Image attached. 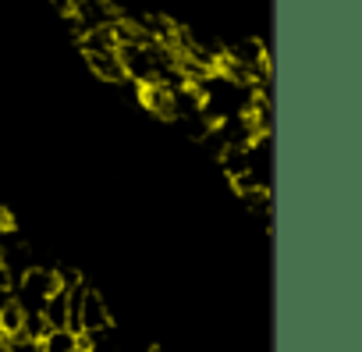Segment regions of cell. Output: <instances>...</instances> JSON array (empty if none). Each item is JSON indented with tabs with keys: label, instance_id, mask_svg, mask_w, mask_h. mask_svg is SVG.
I'll return each instance as SVG.
<instances>
[{
	"label": "cell",
	"instance_id": "obj_7",
	"mask_svg": "<svg viewBox=\"0 0 362 352\" xmlns=\"http://www.w3.org/2000/svg\"><path fill=\"white\" fill-rule=\"evenodd\" d=\"M242 200L259 217H270V189H242Z\"/></svg>",
	"mask_w": 362,
	"mask_h": 352
},
{
	"label": "cell",
	"instance_id": "obj_5",
	"mask_svg": "<svg viewBox=\"0 0 362 352\" xmlns=\"http://www.w3.org/2000/svg\"><path fill=\"white\" fill-rule=\"evenodd\" d=\"M75 345H78V334L68 327H47L40 338V352H68Z\"/></svg>",
	"mask_w": 362,
	"mask_h": 352
},
{
	"label": "cell",
	"instance_id": "obj_1",
	"mask_svg": "<svg viewBox=\"0 0 362 352\" xmlns=\"http://www.w3.org/2000/svg\"><path fill=\"white\" fill-rule=\"evenodd\" d=\"M57 288H61L57 271L29 267V271H22V278H18V302H22V310H40Z\"/></svg>",
	"mask_w": 362,
	"mask_h": 352
},
{
	"label": "cell",
	"instance_id": "obj_3",
	"mask_svg": "<svg viewBox=\"0 0 362 352\" xmlns=\"http://www.w3.org/2000/svg\"><path fill=\"white\" fill-rule=\"evenodd\" d=\"M86 64L93 68L96 79H103V82H110V86L128 82V79H124V68H121V57H117V47H114V50H89V54H86Z\"/></svg>",
	"mask_w": 362,
	"mask_h": 352
},
{
	"label": "cell",
	"instance_id": "obj_4",
	"mask_svg": "<svg viewBox=\"0 0 362 352\" xmlns=\"http://www.w3.org/2000/svg\"><path fill=\"white\" fill-rule=\"evenodd\" d=\"M47 327H68V288H57L43 306H40Z\"/></svg>",
	"mask_w": 362,
	"mask_h": 352
},
{
	"label": "cell",
	"instance_id": "obj_6",
	"mask_svg": "<svg viewBox=\"0 0 362 352\" xmlns=\"http://www.w3.org/2000/svg\"><path fill=\"white\" fill-rule=\"evenodd\" d=\"M22 320H25V310H22V302L18 299H11V302H4L0 306V334H18L22 331Z\"/></svg>",
	"mask_w": 362,
	"mask_h": 352
},
{
	"label": "cell",
	"instance_id": "obj_8",
	"mask_svg": "<svg viewBox=\"0 0 362 352\" xmlns=\"http://www.w3.org/2000/svg\"><path fill=\"white\" fill-rule=\"evenodd\" d=\"M8 352H40V338H29V334H8Z\"/></svg>",
	"mask_w": 362,
	"mask_h": 352
},
{
	"label": "cell",
	"instance_id": "obj_9",
	"mask_svg": "<svg viewBox=\"0 0 362 352\" xmlns=\"http://www.w3.org/2000/svg\"><path fill=\"white\" fill-rule=\"evenodd\" d=\"M149 352H163V348H160V345H153V348H149Z\"/></svg>",
	"mask_w": 362,
	"mask_h": 352
},
{
	"label": "cell",
	"instance_id": "obj_2",
	"mask_svg": "<svg viewBox=\"0 0 362 352\" xmlns=\"http://www.w3.org/2000/svg\"><path fill=\"white\" fill-rule=\"evenodd\" d=\"M107 327H110V310H107V302L100 299V292L82 288V299H78V334L93 338V334H100V331H107Z\"/></svg>",
	"mask_w": 362,
	"mask_h": 352
}]
</instances>
